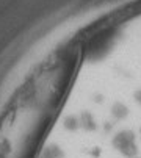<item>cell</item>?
Wrapping results in <instances>:
<instances>
[{
    "label": "cell",
    "instance_id": "6da1fadb",
    "mask_svg": "<svg viewBox=\"0 0 141 158\" xmlns=\"http://www.w3.org/2000/svg\"><path fill=\"white\" fill-rule=\"evenodd\" d=\"M85 36L55 47L16 89L0 116V158L39 156L77 77Z\"/></svg>",
    "mask_w": 141,
    "mask_h": 158
}]
</instances>
